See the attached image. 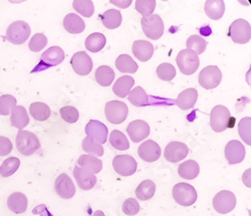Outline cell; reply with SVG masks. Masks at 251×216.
Listing matches in <instances>:
<instances>
[{
  "instance_id": "6da1fadb",
  "label": "cell",
  "mask_w": 251,
  "mask_h": 216,
  "mask_svg": "<svg viewBox=\"0 0 251 216\" xmlns=\"http://www.w3.org/2000/svg\"><path fill=\"white\" fill-rule=\"evenodd\" d=\"M235 119L225 106H215L210 114V126L216 133L224 132L228 128H233Z\"/></svg>"
},
{
  "instance_id": "7a4b0ae2",
  "label": "cell",
  "mask_w": 251,
  "mask_h": 216,
  "mask_svg": "<svg viewBox=\"0 0 251 216\" xmlns=\"http://www.w3.org/2000/svg\"><path fill=\"white\" fill-rule=\"evenodd\" d=\"M15 144L18 152L24 156H30L40 148V142L37 136L34 133L30 131H25V130H19L16 136Z\"/></svg>"
},
{
  "instance_id": "3957f363",
  "label": "cell",
  "mask_w": 251,
  "mask_h": 216,
  "mask_svg": "<svg viewBox=\"0 0 251 216\" xmlns=\"http://www.w3.org/2000/svg\"><path fill=\"white\" fill-rule=\"evenodd\" d=\"M31 33V28L25 21L18 20L11 24L6 30V39L15 46L24 45Z\"/></svg>"
},
{
  "instance_id": "277c9868",
  "label": "cell",
  "mask_w": 251,
  "mask_h": 216,
  "mask_svg": "<svg viewBox=\"0 0 251 216\" xmlns=\"http://www.w3.org/2000/svg\"><path fill=\"white\" fill-rule=\"evenodd\" d=\"M176 61L180 72L185 76H191L196 73L200 64L198 55L194 52L187 49L178 54Z\"/></svg>"
},
{
  "instance_id": "5b68a950",
  "label": "cell",
  "mask_w": 251,
  "mask_h": 216,
  "mask_svg": "<svg viewBox=\"0 0 251 216\" xmlns=\"http://www.w3.org/2000/svg\"><path fill=\"white\" fill-rule=\"evenodd\" d=\"M129 114L127 104L121 101H111L104 107V115L107 120L114 125H120L126 121Z\"/></svg>"
},
{
  "instance_id": "8992f818",
  "label": "cell",
  "mask_w": 251,
  "mask_h": 216,
  "mask_svg": "<svg viewBox=\"0 0 251 216\" xmlns=\"http://www.w3.org/2000/svg\"><path fill=\"white\" fill-rule=\"evenodd\" d=\"M173 197L175 201L182 206H191L197 200L196 189L188 183H178L173 187Z\"/></svg>"
},
{
  "instance_id": "52a82bcc",
  "label": "cell",
  "mask_w": 251,
  "mask_h": 216,
  "mask_svg": "<svg viewBox=\"0 0 251 216\" xmlns=\"http://www.w3.org/2000/svg\"><path fill=\"white\" fill-rule=\"evenodd\" d=\"M141 26L145 35L150 39L157 40L164 33V23L160 15L151 14L145 16L141 20Z\"/></svg>"
},
{
  "instance_id": "ba28073f",
  "label": "cell",
  "mask_w": 251,
  "mask_h": 216,
  "mask_svg": "<svg viewBox=\"0 0 251 216\" xmlns=\"http://www.w3.org/2000/svg\"><path fill=\"white\" fill-rule=\"evenodd\" d=\"M229 36L238 45H244L251 39V27L247 20L239 18L234 20L229 27Z\"/></svg>"
},
{
  "instance_id": "9c48e42d",
  "label": "cell",
  "mask_w": 251,
  "mask_h": 216,
  "mask_svg": "<svg viewBox=\"0 0 251 216\" xmlns=\"http://www.w3.org/2000/svg\"><path fill=\"white\" fill-rule=\"evenodd\" d=\"M222 81V73L216 66H208L204 68L198 77V81L202 88L213 90L220 84Z\"/></svg>"
},
{
  "instance_id": "30bf717a",
  "label": "cell",
  "mask_w": 251,
  "mask_h": 216,
  "mask_svg": "<svg viewBox=\"0 0 251 216\" xmlns=\"http://www.w3.org/2000/svg\"><path fill=\"white\" fill-rule=\"evenodd\" d=\"M236 206V196L231 191H219L213 198V207L220 214L231 212Z\"/></svg>"
},
{
  "instance_id": "8fae6325",
  "label": "cell",
  "mask_w": 251,
  "mask_h": 216,
  "mask_svg": "<svg viewBox=\"0 0 251 216\" xmlns=\"http://www.w3.org/2000/svg\"><path fill=\"white\" fill-rule=\"evenodd\" d=\"M113 167L119 175L128 177L135 174L138 163L135 158L130 155H118L113 160Z\"/></svg>"
},
{
  "instance_id": "7c38bea8",
  "label": "cell",
  "mask_w": 251,
  "mask_h": 216,
  "mask_svg": "<svg viewBox=\"0 0 251 216\" xmlns=\"http://www.w3.org/2000/svg\"><path fill=\"white\" fill-rule=\"evenodd\" d=\"M65 52L59 47H51L49 50H47L44 54L41 55V60L39 64H37L36 69L33 72L39 71L41 67L44 69H49L50 67H55L60 64L65 59Z\"/></svg>"
},
{
  "instance_id": "4fadbf2b",
  "label": "cell",
  "mask_w": 251,
  "mask_h": 216,
  "mask_svg": "<svg viewBox=\"0 0 251 216\" xmlns=\"http://www.w3.org/2000/svg\"><path fill=\"white\" fill-rule=\"evenodd\" d=\"M189 154V148L182 142H170L165 148L164 157L171 163H178L185 159Z\"/></svg>"
},
{
  "instance_id": "5bb4252c",
  "label": "cell",
  "mask_w": 251,
  "mask_h": 216,
  "mask_svg": "<svg viewBox=\"0 0 251 216\" xmlns=\"http://www.w3.org/2000/svg\"><path fill=\"white\" fill-rule=\"evenodd\" d=\"M54 190L62 199H71L75 194V186L71 177L66 173H62L55 179Z\"/></svg>"
},
{
  "instance_id": "9a60e30c",
  "label": "cell",
  "mask_w": 251,
  "mask_h": 216,
  "mask_svg": "<svg viewBox=\"0 0 251 216\" xmlns=\"http://www.w3.org/2000/svg\"><path fill=\"white\" fill-rule=\"evenodd\" d=\"M71 64L78 76H87L93 70V60L86 52L75 53L71 59Z\"/></svg>"
},
{
  "instance_id": "2e32d148",
  "label": "cell",
  "mask_w": 251,
  "mask_h": 216,
  "mask_svg": "<svg viewBox=\"0 0 251 216\" xmlns=\"http://www.w3.org/2000/svg\"><path fill=\"white\" fill-rule=\"evenodd\" d=\"M86 134L98 144L101 145L107 142L109 130L107 126L97 120H91L86 126Z\"/></svg>"
},
{
  "instance_id": "e0dca14e",
  "label": "cell",
  "mask_w": 251,
  "mask_h": 216,
  "mask_svg": "<svg viewBox=\"0 0 251 216\" xmlns=\"http://www.w3.org/2000/svg\"><path fill=\"white\" fill-rule=\"evenodd\" d=\"M150 131L149 124L143 120L132 121L127 127L129 137L134 143H139L145 140L150 135Z\"/></svg>"
},
{
  "instance_id": "ac0fdd59",
  "label": "cell",
  "mask_w": 251,
  "mask_h": 216,
  "mask_svg": "<svg viewBox=\"0 0 251 216\" xmlns=\"http://www.w3.org/2000/svg\"><path fill=\"white\" fill-rule=\"evenodd\" d=\"M138 154L140 158L145 162H156L161 156V148L155 141L147 140L140 145L138 149Z\"/></svg>"
},
{
  "instance_id": "d6986e66",
  "label": "cell",
  "mask_w": 251,
  "mask_h": 216,
  "mask_svg": "<svg viewBox=\"0 0 251 216\" xmlns=\"http://www.w3.org/2000/svg\"><path fill=\"white\" fill-rule=\"evenodd\" d=\"M245 148L243 144L237 140L228 142L225 147V158L230 165L241 163L245 158Z\"/></svg>"
},
{
  "instance_id": "ffe728a7",
  "label": "cell",
  "mask_w": 251,
  "mask_h": 216,
  "mask_svg": "<svg viewBox=\"0 0 251 216\" xmlns=\"http://www.w3.org/2000/svg\"><path fill=\"white\" fill-rule=\"evenodd\" d=\"M74 176L81 190H91L97 183V177L95 174L78 166H75L74 169Z\"/></svg>"
},
{
  "instance_id": "44dd1931",
  "label": "cell",
  "mask_w": 251,
  "mask_h": 216,
  "mask_svg": "<svg viewBox=\"0 0 251 216\" xmlns=\"http://www.w3.org/2000/svg\"><path fill=\"white\" fill-rule=\"evenodd\" d=\"M132 52L134 55L142 62L148 61L154 54V46L147 40H136L133 43Z\"/></svg>"
},
{
  "instance_id": "7402d4cb",
  "label": "cell",
  "mask_w": 251,
  "mask_h": 216,
  "mask_svg": "<svg viewBox=\"0 0 251 216\" xmlns=\"http://www.w3.org/2000/svg\"><path fill=\"white\" fill-rule=\"evenodd\" d=\"M197 100H198L197 90L194 88H189V89L184 90L179 94L175 103L181 110L186 111V110L192 109V108L195 106Z\"/></svg>"
},
{
  "instance_id": "603a6c76",
  "label": "cell",
  "mask_w": 251,
  "mask_h": 216,
  "mask_svg": "<svg viewBox=\"0 0 251 216\" xmlns=\"http://www.w3.org/2000/svg\"><path fill=\"white\" fill-rule=\"evenodd\" d=\"M7 206L10 211L15 214H22L26 211L28 200L25 194L22 192H14L7 199Z\"/></svg>"
},
{
  "instance_id": "cb8c5ba5",
  "label": "cell",
  "mask_w": 251,
  "mask_h": 216,
  "mask_svg": "<svg viewBox=\"0 0 251 216\" xmlns=\"http://www.w3.org/2000/svg\"><path fill=\"white\" fill-rule=\"evenodd\" d=\"M135 84V80L131 76H123L119 78L113 86V92L120 98H126L130 94Z\"/></svg>"
},
{
  "instance_id": "d4e9b609",
  "label": "cell",
  "mask_w": 251,
  "mask_h": 216,
  "mask_svg": "<svg viewBox=\"0 0 251 216\" xmlns=\"http://www.w3.org/2000/svg\"><path fill=\"white\" fill-rule=\"evenodd\" d=\"M64 27L72 34H78L86 29V24L77 14L69 13L64 18Z\"/></svg>"
},
{
  "instance_id": "484cf974",
  "label": "cell",
  "mask_w": 251,
  "mask_h": 216,
  "mask_svg": "<svg viewBox=\"0 0 251 216\" xmlns=\"http://www.w3.org/2000/svg\"><path fill=\"white\" fill-rule=\"evenodd\" d=\"M200 173L199 164L194 160H187L179 165L178 174L180 177L186 180L195 179Z\"/></svg>"
},
{
  "instance_id": "4316f807",
  "label": "cell",
  "mask_w": 251,
  "mask_h": 216,
  "mask_svg": "<svg viewBox=\"0 0 251 216\" xmlns=\"http://www.w3.org/2000/svg\"><path fill=\"white\" fill-rule=\"evenodd\" d=\"M204 10L209 18L218 20L225 12V3L223 0H207L205 2Z\"/></svg>"
},
{
  "instance_id": "83f0119b",
  "label": "cell",
  "mask_w": 251,
  "mask_h": 216,
  "mask_svg": "<svg viewBox=\"0 0 251 216\" xmlns=\"http://www.w3.org/2000/svg\"><path fill=\"white\" fill-rule=\"evenodd\" d=\"M11 126L19 130H24L29 124V117L23 106H16L11 112Z\"/></svg>"
},
{
  "instance_id": "f1b7e54d",
  "label": "cell",
  "mask_w": 251,
  "mask_h": 216,
  "mask_svg": "<svg viewBox=\"0 0 251 216\" xmlns=\"http://www.w3.org/2000/svg\"><path fill=\"white\" fill-rule=\"evenodd\" d=\"M116 68L123 74H135L139 67L129 54H121L116 59Z\"/></svg>"
},
{
  "instance_id": "f546056e",
  "label": "cell",
  "mask_w": 251,
  "mask_h": 216,
  "mask_svg": "<svg viewBox=\"0 0 251 216\" xmlns=\"http://www.w3.org/2000/svg\"><path fill=\"white\" fill-rule=\"evenodd\" d=\"M77 166L92 172L93 174H98L102 169V162L95 156L81 155L77 160Z\"/></svg>"
},
{
  "instance_id": "4dcf8cb0",
  "label": "cell",
  "mask_w": 251,
  "mask_h": 216,
  "mask_svg": "<svg viewBox=\"0 0 251 216\" xmlns=\"http://www.w3.org/2000/svg\"><path fill=\"white\" fill-rule=\"evenodd\" d=\"M29 113L30 116L39 122H45L50 117V108L41 102H35L32 103L29 107Z\"/></svg>"
},
{
  "instance_id": "1f68e13d",
  "label": "cell",
  "mask_w": 251,
  "mask_h": 216,
  "mask_svg": "<svg viewBox=\"0 0 251 216\" xmlns=\"http://www.w3.org/2000/svg\"><path fill=\"white\" fill-rule=\"evenodd\" d=\"M122 14L117 9H109L101 15V23L108 29H116L122 24Z\"/></svg>"
},
{
  "instance_id": "d6a6232c",
  "label": "cell",
  "mask_w": 251,
  "mask_h": 216,
  "mask_svg": "<svg viewBox=\"0 0 251 216\" xmlns=\"http://www.w3.org/2000/svg\"><path fill=\"white\" fill-rule=\"evenodd\" d=\"M107 43V39L106 36H104L102 33L100 32H95L90 34L85 42V46L87 48V50L91 53H99L100 52L104 46Z\"/></svg>"
},
{
  "instance_id": "836d02e7",
  "label": "cell",
  "mask_w": 251,
  "mask_h": 216,
  "mask_svg": "<svg viewBox=\"0 0 251 216\" xmlns=\"http://www.w3.org/2000/svg\"><path fill=\"white\" fill-rule=\"evenodd\" d=\"M156 192V184L152 180H144L136 189V196L142 201L151 199Z\"/></svg>"
},
{
  "instance_id": "e575fe53",
  "label": "cell",
  "mask_w": 251,
  "mask_h": 216,
  "mask_svg": "<svg viewBox=\"0 0 251 216\" xmlns=\"http://www.w3.org/2000/svg\"><path fill=\"white\" fill-rule=\"evenodd\" d=\"M97 82L101 86H109L114 81L115 72L109 66H100L95 74Z\"/></svg>"
},
{
  "instance_id": "d590c367",
  "label": "cell",
  "mask_w": 251,
  "mask_h": 216,
  "mask_svg": "<svg viewBox=\"0 0 251 216\" xmlns=\"http://www.w3.org/2000/svg\"><path fill=\"white\" fill-rule=\"evenodd\" d=\"M129 101L135 107H146L149 105V97L142 86H136L130 92Z\"/></svg>"
},
{
  "instance_id": "8d00e7d4",
  "label": "cell",
  "mask_w": 251,
  "mask_h": 216,
  "mask_svg": "<svg viewBox=\"0 0 251 216\" xmlns=\"http://www.w3.org/2000/svg\"><path fill=\"white\" fill-rule=\"evenodd\" d=\"M110 143L111 145L120 151L128 150L130 148L129 140L126 137V135L119 131V130H113L110 135Z\"/></svg>"
},
{
  "instance_id": "74e56055",
  "label": "cell",
  "mask_w": 251,
  "mask_h": 216,
  "mask_svg": "<svg viewBox=\"0 0 251 216\" xmlns=\"http://www.w3.org/2000/svg\"><path fill=\"white\" fill-rule=\"evenodd\" d=\"M186 46H187V50L194 52L198 55L205 52L207 48V42L200 35H191L187 39Z\"/></svg>"
},
{
  "instance_id": "f35d334b",
  "label": "cell",
  "mask_w": 251,
  "mask_h": 216,
  "mask_svg": "<svg viewBox=\"0 0 251 216\" xmlns=\"http://www.w3.org/2000/svg\"><path fill=\"white\" fill-rule=\"evenodd\" d=\"M20 166V160L16 157H10L3 161L0 166V175L2 177H9L13 175Z\"/></svg>"
},
{
  "instance_id": "ab89813d",
  "label": "cell",
  "mask_w": 251,
  "mask_h": 216,
  "mask_svg": "<svg viewBox=\"0 0 251 216\" xmlns=\"http://www.w3.org/2000/svg\"><path fill=\"white\" fill-rule=\"evenodd\" d=\"M157 76L164 81H171L176 76V69L169 62H163L157 68Z\"/></svg>"
},
{
  "instance_id": "60d3db41",
  "label": "cell",
  "mask_w": 251,
  "mask_h": 216,
  "mask_svg": "<svg viewBox=\"0 0 251 216\" xmlns=\"http://www.w3.org/2000/svg\"><path fill=\"white\" fill-rule=\"evenodd\" d=\"M73 7L82 16L91 17L95 12L94 2L91 0H75Z\"/></svg>"
},
{
  "instance_id": "b9f144b4",
  "label": "cell",
  "mask_w": 251,
  "mask_h": 216,
  "mask_svg": "<svg viewBox=\"0 0 251 216\" xmlns=\"http://www.w3.org/2000/svg\"><path fill=\"white\" fill-rule=\"evenodd\" d=\"M81 147H82V150L86 151V152L88 154H90L91 156L101 157L103 155L102 146L98 144L97 142H95L93 139H91L89 137L83 139V141L81 143Z\"/></svg>"
},
{
  "instance_id": "7bdbcfd3",
  "label": "cell",
  "mask_w": 251,
  "mask_h": 216,
  "mask_svg": "<svg viewBox=\"0 0 251 216\" xmlns=\"http://www.w3.org/2000/svg\"><path fill=\"white\" fill-rule=\"evenodd\" d=\"M238 133L241 139L247 144L251 145V118L245 117L239 121Z\"/></svg>"
},
{
  "instance_id": "ee69618b",
  "label": "cell",
  "mask_w": 251,
  "mask_h": 216,
  "mask_svg": "<svg viewBox=\"0 0 251 216\" xmlns=\"http://www.w3.org/2000/svg\"><path fill=\"white\" fill-rule=\"evenodd\" d=\"M16 99L11 95H3L0 97V115L8 116L16 107Z\"/></svg>"
},
{
  "instance_id": "f6af8a7d",
  "label": "cell",
  "mask_w": 251,
  "mask_h": 216,
  "mask_svg": "<svg viewBox=\"0 0 251 216\" xmlns=\"http://www.w3.org/2000/svg\"><path fill=\"white\" fill-rule=\"evenodd\" d=\"M156 5L157 2L155 0H137L135 2L136 10L142 14L143 17L151 15L155 10Z\"/></svg>"
},
{
  "instance_id": "bcb514c9",
  "label": "cell",
  "mask_w": 251,
  "mask_h": 216,
  "mask_svg": "<svg viewBox=\"0 0 251 216\" xmlns=\"http://www.w3.org/2000/svg\"><path fill=\"white\" fill-rule=\"evenodd\" d=\"M59 114H60L61 119L69 124L76 123L79 118V113H78L77 109L72 106H67V107L61 108V109L59 110Z\"/></svg>"
},
{
  "instance_id": "7dc6e473",
  "label": "cell",
  "mask_w": 251,
  "mask_h": 216,
  "mask_svg": "<svg viewBox=\"0 0 251 216\" xmlns=\"http://www.w3.org/2000/svg\"><path fill=\"white\" fill-rule=\"evenodd\" d=\"M48 45V37L44 33H36L34 34L29 43H28V48L31 52L37 53L43 51Z\"/></svg>"
},
{
  "instance_id": "c3c4849f",
  "label": "cell",
  "mask_w": 251,
  "mask_h": 216,
  "mask_svg": "<svg viewBox=\"0 0 251 216\" xmlns=\"http://www.w3.org/2000/svg\"><path fill=\"white\" fill-rule=\"evenodd\" d=\"M122 210L125 214L133 216L138 214V212L140 211V204L135 198H128L127 200L124 201Z\"/></svg>"
},
{
  "instance_id": "681fc988",
  "label": "cell",
  "mask_w": 251,
  "mask_h": 216,
  "mask_svg": "<svg viewBox=\"0 0 251 216\" xmlns=\"http://www.w3.org/2000/svg\"><path fill=\"white\" fill-rule=\"evenodd\" d=\"M12 148V143L8 138L4 136H0V157L10 154Z\"/></svg>"
},
{
  "instance_id": "f907efd6",
  "label": "cell",
  "mask_w": 251,
  "mask_h": 216,
  "mask_svg": "<svg viewBox=\"0 0 251 216\" xmlns=\"http://www.w3.org/2000/svg\"><path fill=\"white\" fill-rule=\"evenodd\" d=\"M110 2L121 8H127L132 4V0H128V1L127 0H123V1H119V0H111Z\"/></svg>"
},
{
  "instance_id": "816d5d0a",
  "label": "cell",
  "mask_w": 251,
  "mask_h": 216,
  "mask_svg": "<svg viewBox=\"0 0 251 216\" xmlns=\"http://www.w3.org/2000/svg\"><path fill=\"white\" fill-rule=\"evenodd\" d=\"M94 216H106V215H104V213H103L102 211H100V210H97V211H95Z\"/></svg>"
}]
</instances>
